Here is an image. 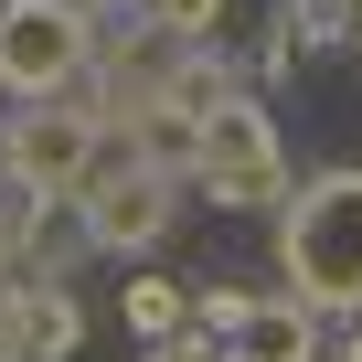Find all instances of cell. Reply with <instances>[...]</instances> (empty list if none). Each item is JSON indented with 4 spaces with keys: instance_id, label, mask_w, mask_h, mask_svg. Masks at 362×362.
I'll return each instance as SVG.
<instances>
[{
    "instance_id": "1",
    "label": "cell",
    "mask_w": 362,
    "mask_h": 362,
    "mask_svg": "<svg viewBox=\"0 0 362 362\" xmlns=\"http://www.w3.org/2000/svg\"><path fill=\"white\" fill-rule=\"evenodd\" d=\"M277 277L298 309H362V170H320L277 203Z\"/></svg>"
},
{
    "instance_id": "2",
    "label": "cell",
    "mask_w": 362,
    "mask_h": 362,
    "mask_svg": "<svg viewBox=\"0 0 362 362\" xmlns=\"http://www.w3.org/2000/svg\"><path fill=\"white\" fill-rule=\"evenodd\" d=\"M192 192H214L224 214H277L288 203V139L256 96H224L192 139Z\"/></svg>"
},
{
    "instance_id": "3",
    "label": "cell",
    "mask_w": 362,
    "mask_h": 362,
    "mask_svg": "<svg viewBox=\"0 0 362 362\" xmlns=\"http://www.w3.org/2000/svg\"><path fill=\"white\" fill-rule=\"evenodd\" d=\"M96 64V11L86 0H0V86L22 107L75 96Z\"/></svg>"
},
{
    "instance_id": "4",
    "label": "cell",
    "mask_w": 362,
    "mask_h": 362,
    "mask_svg": "<svg viewBox=\"0 0 362 362\" xmlns=\"http://www.w3.org/2000/svg\"><path fill=\"white\" fill-rule=\"evenodd\" d=\"M75 214H86V245H96V256H149V245L181 224V170H149L139 149H107V160L75 181Z\"/></svg>"
},
{
    "instance_id": "5",
    "label": "cell",
    "mask_w": 362,
    "mask_h": 362,
    "mask_svg": "<svg viewBox=\"0 0 362 362\" xmlns=\"http://www.w3.org/2000/svg\"><path fill=\"white\" fill-rule=\"evenodd\" d=\"M117 149V128L86 107V96H43L11 117V139H0V160H11V181H33V192H75V181Z\"/></svg>"
},
{
    "instance_id": "6",
    "label": "cell",
    "mask_w": 362,
    "mask_h": 362,
    "mask_svg": "<svg viewBox=\"0 0 362 362\" xmlns=\"http://www.w3.org/2000/svg\"><path fill=\"white\" fill-rule=\"evenodd\" d=\"M22 341H33V362H75V351H86L75 288H22Z\"/></svg>"
},
{
    "instance_id": "7",
    "label": "cell",
    "mask_w": 362,
    "mask_h": 362,
    "mask_svg": "<svg viewBox=\"0 0 362 362\" xmlns=\"http://www.w3.org/2000/svg\"><path fill=\"white\" fill-rule=\"evenodd\" d=\"M235 362H309V309H298V298H256Z\"/></svg>"
},
{
    "instance_id": "8",
    "label": "cell",
    "mask_w": 362,
    "mask_h": 362,
    "mask_svg": "<svg viewBox=\"0 0 362 362\" xmlns=\"http://www.w3.org/2000/svg\"><path fill=\"white\" fill-rule=\"evenodd\" d=\"M117 320H128L139 341H181V330H192V298H181L170 277H128V288H117Z\"/></svg>"
},
{
    "instance_id": "9",
    "label": "cell",
    "mask_w": 362,
    "mask_h": 362,
    "mask_svg": "<svg viewBox=\"0 0 362 362\" xmlns=\"http://www.w3.org/2000/svg\"><path fill=\"white\" fill-rule=\"evenodd\" d=\"M139 22H149L160 43H214V33L235 22V0H139Z\"/></svg>"
},
{
    "instance_id": "10",
    "label": "cell",
    "mask_w": 362,
    "mask_h": 362,
    "mask_svg": "<svg viewBox=\"0 0 362 362\" xmlns=\"http://www.w3.org/2000/svg\"><path fill=\"white\" fill-rule=\"evenodd\" d=\"M245 320H256L245 288H203V298H192V330H203V341H245Z\"/></svg>"
},
{
    "instance_id": "11",
    "label": "cell",
    "mask_w": 362,
    "mask_h": 362,
    "mask_svg": "<svg viewBox=\"0 0 362 362\" xmlns=\"http://www.w3.org/2000/svg\"><path fill=\"white\" fill-rule=\"evenodd\" d=\"M0 362H33V341H22V288L0 298Z\"/></svg>"
},
{
    "instance_id": "12",
    "label": "cell",
    "mask_w": 362,
    "mask_h": 362,
    "mask_svg": "<svg viewBox=\"0 0 362 362\" xmlns=\"http://www.w3.org/2000/svg\"><path fill=\"white\" fill-rule=\"evenodd\" d=\"M341 362H362V330H351V351H341Z\"/></svg>"
},
{
    "instance_id": "13",
    "label": "cell",
    "mask_w": 362,
    "mask_h": 362,
    "mask_svg": "<svg viewBox=\"0 0 362 362\" xmlns=\"http://www.w3.org/2000/svg\"><path fill=\"white\" fill-rule=\"evenodd\" d=\"M86 11H96V0H86ZM128 11H139V0H128Z\"/></svg>"
}]
</instances>
